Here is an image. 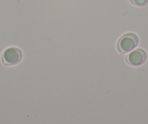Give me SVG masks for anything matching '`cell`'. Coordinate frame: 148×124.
<instances>
[{
  "instance_id": "1",
  "label": "cell",
  "mask_w": 148,
  "mask_h": 124,
  "mask_svg": "<svg viewBox=\"0 0 148 124\" xmlns=\"http://www.w3.org/2000/svg\"><path fill=\"white\" fill-rule=\"evenodd\" d=\"M139 44V38L133 33H127L122 36L117 42V49L119 53L126 54L133 50Z\"/></svg>"
},
{
  "instance_id": "2",
  "label": "cell",
  "mask_w": 148,
  "mask_h": 124,
  "mask_svg": "<svg viewBox=\"0 0 148 124\" xmlns=\"http://www.w3.org/2000/svg\"><path fill=\"white\" fill-rule=\"evenodd\" d=\"M23 58V52L19 48H7L2 55V63L7 66H13L21 61Z\"/></svg>"
},
{
  "instance_id": "3",
  "label": "cell",
  "mask_w": 148,
  "mask_h": 124,
  "mask_svg": "<svg viewBox=\"0 0 148 124\" xmlns=\"http://www.w3.org/2000/svg\"><path fill=\"white\" fill-rule=\"evenodd\" d=\"M147 57V53L144 49H136L126 56V62L132 66H140L145 63Z\"/></svg>"
},
{
  "instance_id": "4",
  "label": "cell",
  "mask_w": 148,
  "mask_h": 124,
  "mask_svg": "<svg viewBox=\"0 0 148 124\" xmlns=\"http://www.w3.org/2000/svg\"><path fill=\"white\" fill-rule=\"evenodd\" d=\"M132 5L137 7H145L148 5V0H129Z\"/></svg>"
}]
</instances>
